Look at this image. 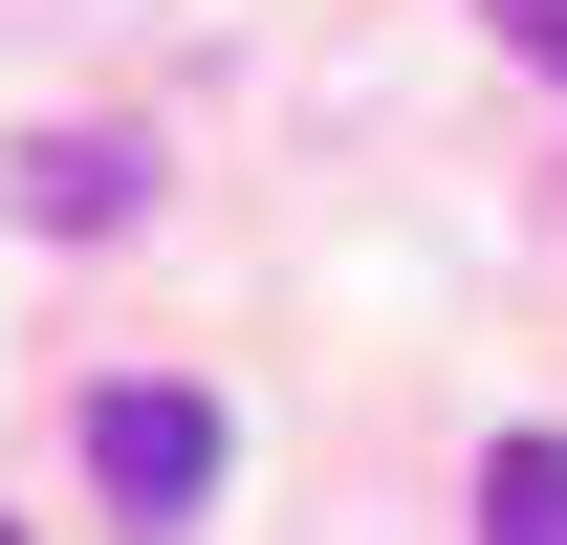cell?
Here are the masks:
<instances>
[{
	"instance_id": "2",
	"label": "cell",
	"mask_w": 567,
	"mask_h": 545,
	"mask_svg": "<svg viewBox=\"0 0 567 545\" xmlns=\"http://www.w3.org/2000/svg\"><path fill=\"white\" fill-rule=\"evenodd\" d=\"M132 197H153V153H132V132H44V153H22V218H66V240H110Z\"/></svg>"
},
{
	"instance_id": "1",
	"label": "cell",
	"mask_w": 567,
	"mask_h": 545,
	"mask_svg": "<svg viewBox=\"0 0 567 545\" xmlns=\"http://www.w3.org/2000/svg\"><path fill=\"white\" fill-rule=\"evenodd\" d=\"M87 480H110V524H197L218 502V393L110 371V393H87Z\"/></svg>"
},
{
	"instance_id": "3",
	"label": "cell",
	"mask_w": 567,
	"mask_h": 545,
	"mask_svg": "<svg viewBox=\"0 0 567 545\" xmlns=\"http://www.w3.org/2000/svg\"><path fill=\"white\" fill-rule=\"evenodd\" d=\"M481 545H567V436H502L481 459Z\"/></svg>"
},
{
	"instance_id": "4",
	"label": "cell",
	"mask_w": 567,
	"mask_h": 545,
	"mask_svg": "<svg viewBox=\"0 0 567 545\" xmlns=\"http://www.w3.org/2000/svg\"><path fill=\"white\" fill-rule=\"evenodd\" d=\"M502 22H524V44H546V66H567V0H502Z\"/></svg>"
},
{
	"instance_id": "5",
	"label": "cell",
	"mask_w": 567,
	"mask_h": 545,
	"mask_svg": "<svg viewBox=\"0 0 567 545\" xmlns=\"http://www.w3.org/2000/svg\"><path fill=\"white\" fill-rule=\"evenodd\" d=\"M0 545H22V524H0Z\"/></svg>"
}]
</instances>
